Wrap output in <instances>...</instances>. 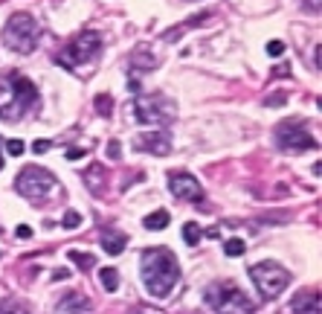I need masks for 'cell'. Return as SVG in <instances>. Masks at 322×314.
Returning a JSON list of instances; mask_svg holds the SVG:
<instances>
[{
  "instance_id": "6da1fadb",
  "label": "cell",
  "mask_w": 322,
  "mask_h": 314,
  "mask_svg": "<svg viewBox=\"0 0 322 314\" xmlns=\"http://www.w3.org/2000/svg\"><path fill=\"white\" fill-rule=\"evenodd\" d=\"M143 265H140V274H143V285L145 291L157 300L169 297L174 291V285L180 282V265L177 256L169 250V247H148L143 250Z\"/></svg>"
},
{
  "instance_id": "7a4b0ae2",
  "label": "cell",
  "mask_w": 322,
  "mask_h": 314,
  "mask_svg": "<svg viewBox=\"0 0 322 314\" xmlns=\"http://www.w3.org/2000/svg\"><path fill=\"white\" fill-rule=\"evenodd\" d=\"M38 108V88L35 81L20 76V73H9L0 81V119L6 122H18Z\"/></svg>"
},
{
  "instance_id": "3957f363",
  "label": "cell",
  "mask_w": 322,
  "mask_h": 314,
  "mask_svg": "<svg viewBox=\"0 0 322 314\" xmlns=\"http://www.w3.org/2000/svg\"><path fill=\"white\" fill-rule=\"evenodd\" d=\"M203 300L215 314H256V305L235 282H212L203 291Z\"/></svg>"
},
{
  "instance_id": "277c9868",
  "label": "cell",
  "mask_w": 322,
  "mask_h": 314,
  "mask_svg": "<svg viewBox=\"0 0 322 314\" xmlns=\"http://www.w3.org/2000/svg\"><path fill=\"white\" fill-rule=\"evenodd\" d=\"M38 41H41V24H38L29 12H15V15H9L6 27H3V44L9 47V50L27 55L38 47Z\"/></svg>"
},
{
  "instance_id": "5b68a950",
  "label": "cell",
  "mask_w": 322,
  "mask_h": 314,
  "mask_svg": "<svg viewBox=\"0 0 322 314\" xmlns=\"http://www.w3.org/2000/svg\"><path fill=\"white\" fill-rule=\"evenodd\" d=\"M99 53H102V35L93 32V29H87V32H79L73 41H67V44L55 53V61L61 64L64 70H76L81 64L93 61Z\"/></svg>"
},
{
  "instance_id": "8992f818",
  "label": "cell",
  "mask_w": 322,
  "mask_h": 314,
  "mask_svg": "<svg viewBox=\"0 0 322 314\" xmlns=\"http://www.w3.org/2000/svg\"><path fill=\"white\" fill-rule=\"evenodd\" d=\"M15 189L27 201H32V204H44V201L53 198L55 189H58V180L44 166H27V169H20L18 180H15Z\"/></svg>"
},
{
  "instance_id": "52a82bcc",
  "label": "cell",
  "mask_w": 322,
  "mask_h": 314,
  "mask_svg": "<svg viewBox=\"0 0 322 314\" xmlns=\"http://www.w3.org/2000/svg\"><path fill=\"white\" fill-rule=\"evenodd\" d=\"M134 114L140 125H169L177 117V105L166 93H140L134 99Z\"/></svg>"
},
{
  "instance_id": "ba28073f",
  "label": "cell",
  "mask_w": 322,
  "mask_h": 314,
  "mask_svg": "<svg viewBox=\"0 0 322 314\" xmlns=\"http://www.w3.org/2000/svg\"><path fill=\"white\" fill-rule=\"evenodd\" d=\"M250 279L256 282L261 300H276L290 285V270L282 268L279 262H256L250 265Z\"/></svg>"
},
{
  "instance_id": "9c48e42d",
  "label": "cell",
  "mask_w": 322,
  "mask_h": 314,
  "mask_svg": "<svg viewBox=\"0 0 322 314\" xmlns=\"http://www.w3.org/2000/svg\"><path fill=\"white\" fill-rule=\"evenodd\" d=\"M276 145L282 149V152H308V149H316V140L311 137V131L305 128V122H299V119H287V122H279L276 125Z\"/></svg>"
},
{
  "instance_id": "30bf717a",
  "label": "cell",
  "mask_w": 322,
  "mask_h": 314,
  "mask_svg": "<svg viewBox=\"0 0 322 314\" xmlns=\"http://www.w3.org/2000/svg\"><path fill=\"white\" fill-rule=\"evenodd\" d=\"M169 189H171V195L180 198V201H203V186H200L197 178L189 175V172H171Z\"/></svg>"
},
{
  "instance_id": "8fae6325",
  "label": "cell",
  "mask_w": 322,
  "mask_h": 314,
  "mask_svg": "<svg viewBox=\"0 0 322 314\" xmlns=\"http://www.w3.org/2000/svg\"><path fill=\"white\" fill-rule=\"evenodd\" d=\"M134 145L140 152H151L157 157H163V154L171 152V137H169V131H148V134L134 137Z\"/></svg>"
},
{
  "instance_id": "7c38bea8",
  "label": "cell",
  "mask_w": 322,
  "mask_h": 314,
  "mask_svg": "<svg viewBox=\"0 0 322 314\" xmlns=\"http://www.w3.org/2000/svg\"><path fill=\"white\" fill-rule=\"evenodd\" d=\"M55 314H93V305L84 294L79 291H70V294H64L55 305Z\"/></svg>"
},
{
  "instance_id": "4fadbf2b",
  "label": "cell",
  "mask_w": 322,
  "mask_h": 314,
  "mask_svg": "<svg viewBox=\"0 0 322 314\" xmlns=\"http://www.w3.org/2000/svg\"><path fill=\"white\" fill-rule=\"evenodd\" d=\"M290 311L293 314H319V291L316 288H305L290 300Z\"/></svg>"
},
{
  "instance_id": "5bb4252c",
  "label": "cell",
  "mask_w": 322,
  "mask_h": 314,
  "mask_svg": "<svg viewBox=\"0 0 322 314\" xmlns=\"http://www.w3.org/2000/svg\"><path fill=\"white\" fill-rule=\"evenodd\" d=\"M102 247H105L107 256H119V253L125 250V244H128V236L125 233H117V230H102Z\"/></svg>"
},
{
  "instance_id": "9a60e30c",
  "label": "cell",
  "mask_w": 322,
  "mask_h": 314,
  "mask_svg": "<svg viewBox=\"0 0 322 314\" xmlns=\"http://www.w3.org/2000/svg\"><path fill=\"white\" fill-rule=\"evenodd\" d=\"M84 183H87V189L93 195H102V189H105V169H102L99 163H93V166L84 172Z\"/></svg>"
},
{
  "instance_id": "2e32d148",
  "label": "cell",
  "mask_w": 322,
  "mask_h": 314,
  "mask_svg": "<svg viewBox=\"0 0 322 314\" xmlns=\"http://www.w3.org/2000/svg\"><path fill=\"white\" fill-rule=\"evenodd\" d=\"M209 18H212V12H200L197 18H189L186 24H183V27H177V29H169V32H163V41H177V38L183 35L186 29H192V27H200V24H203V20H209Z\"/></svg>"
},
{
  "instance_id": "e0dca14e",
  "label": "cell",
  "mask_w": 322,
  "mask_h": 314,
  "mask_svg": "<svg viewBox=\"0 0 322 314\" xmlns=\"http://www.w3.org/2000/svg\"><path fill=\"white\" fill-rule=\"evenodd\" d=\"M169 221H171V216L166 213V210H154L151 216L143 218L145 230H154V233H157V230H166V227H169Z\"/></svg>"
},
{
  "instance_id": "ac0fdd59",
  "label": "cell",
  "mask_w": 322,
  "mask_h": 314,
  "mask_svg": "<svg viewBox=\"0 0 322 314\" xmlns=\"http://www.w3.org/2000/svg\"><path fill=\"white\" fill-rule=\"evenodd\" d=\"M0 314H29V305L18 297H3L0 300Z\"/></svg>"
},
{
  "instance_id": "d6986e66",
  "label": "cell",
  "mask_w": 322,
  "mask_h": 314,
  "mask_svg": "<svg viewBox=\"0 0 322 314\" xmlns=\"http://www.w3.org/2000/svg\"><path fill=\"white\" fill-rule=\"evenodd\" d=\"M99 282H102V288H105L107 294H113L119 288V270L117 268H102L99 270Z\"/></svg>"
},
{
  "instance_id": "ffe728a7",
  "label": "cell",
  "mask_w": 322,
  "mask_h": 314,
  "mask_svg": "<svg viewBox=\"0 0 322 314\" xmlns=\"http://www.w3.org/2000/svg\"><path fill=\"white\" fill-rule=\"evenodd\" d=\"M200 239H203V230H200V227H197L195 221L183 224V242H186V244H192V247H195V244L200 242Z\"/></svg>"
},
{
  "instance_id": "44dd1931",
  "label": "cell",
  "mask_w": 322,
  "mask_h": 314,
  "mask_svg": "<svg viewBox=\"0 0 322 314\" xmlns=\"http://www.w3.org/2000/svg\"><path fill=\"white\" fill-rule=\"evenodd\" d=\"M244 250H247V242H244V239H226L224 242L226 256H244Z\"/></svg>"
},
{
  "instance_id": "7402d4cb",
  "label": "cell",
  "mask_w": 322,
  "mask_h": 314,
  "mask_svg": "<svg viewBox=\"0 0 322 314\" xmlns=\"http://www.w3.org/2000/svg\"><path fill=\"white\" fill-rule=\"evenodd\" d=\"M96 111L102 117H110V114H113V99H110V93H99L96 96Z\"/></svg>"
},
{
  "instance_id": "603a6c76",
  "label": "cell",
  "mask_w": 322,
  "mask_h": 314,
  "mask_svg": "<svg viewBox=\"0 0 322 314\" xmlns=\"http://www.w3.org/2000/svg\"><path fill=\"white\" fill-rule=\"evenodd\" d=\"M67 256H70L73 262H76V265H79V268H93V265H96V256H90V253H79V250H70L67 253Z\"/></svg>"
},
{
  "instance_id": "cb8c5ba5",
  "label": "cell",
  "mask_w": 322,
  "mask_h": 314,
  "mask_svg": "<svg viewBox=\"0 0 322 314\" xmlns=\"http://www.w3.org/2000/svg\"><path fill=\"white\" fill-rule=\"evenodd\" d=\"M61 224L67 227V230H76V227H81V216L76 213V210H67L64 218H61Z\"/></svg>"
},
{
  "instance_id": "d4e9b609",
  "label": "cell",
  "mask_w": 322,
  "mask_h": 314,
  "mask_svg": "<svg viewBox=\"0 0 322 314\" xmlns=\"http://www.w3.org/2000/svg\"><path fill=\"white\" fill-rule=\"evenodd\" d=\"M6 152L12 157H20V154L27 152V145H24V140H6Z\"/></svg>"
},
{
  "instance_id": "484cf974",
  "label": "cell",
  "mask_w": 322,
  "mask_h": 314,
  "mask_svg": "<svg viewBox=\"0 0 322 314\" xmlns=\"http://www.w3.org/2000/svg\"><path fill=\"white\" fill-rule=\"evenodd\" d=\"M285 99H287V93L276 90L273 96H267V99H264V105H270V108H279V105H285Z\"/></svg>"
},
{
  "instance_id": "4316f807",
  "label": "cell",
  "mask_w": 322,
  "mask_h": 314,
  "mask_svg": "<svg viewBox=\"0 0 322 314\" xmlns=\"http://www.w3.org/2000/svg\"><path fill=\"white\" fill-rule=\"evenodd\" d=\"M285 53V44L282 41H270L267 44V55H273V58H279V55Z\"/></svg>"
},
{
  "instance_id": "83f0119b",
  "label": "cell",
  "mask_w": 322,
  "mask_h": 314,
  "mask_svg": "<svg viewBox=\"0 0 322 314\" xmlns=\"http://www.w3.org/2000/svg\"><path fill=\"white\" fill-rule=\"evenodd\" d=\"M50 149H53L50 140H35V143H32V152H35V154H47Z\"/></svg>"
},
{
  "instance_id": "f1b7e54d",
  "label": "cell",
  "mask_w": 322,
  "mask_h": 314,
  "mask_svg": "<svg viewBox=\"0 0 322 314\" xmlns=\"http://www.w3.org/2000/svg\"><path fill=\"white\" fill-rule=\"evenodd\" d=\"M107 157H110V160H119V143H117V140H110V143H107Z\"/></svg>"
},
{
  "instance_id": "f546056e",
  "label": "cell",
  "mask_w": 322,
  "mask_h": 314,
  "mask_svg": "<svg viewBox=\"0 0 322 314\" xmlns=\"http://www.w3.org/2000/svg\"><path fill=\"white\" fill-rule=\"evenodd\" d=\"M84 149H67V160H79V157H84Z\"/></svg>"
},
{
  "instance_id": "4dcf8cb0",
  "label": "cell",
  "mask_w": 322,
  "mask_h": 314,
  "mask_svg": "<svg viewBox=\"0 0 322 314\" xmlns=\"http://www.w3.org/2000/svg\"><path fill=\"white\" fill-rule=\"evenodd\" d=\"M15 233H18V239H29V236H32V227H27V224H20L18 230H15Z\"/></svg>"
},
{
  "instance_id": "1f68e13d",
  "label": "cell",
  "mask_w": 322,
  "mask_h": 314,
  "mask_svg": "<svg viewBox=\"0 0 322 314\" xmlns=\"http://www.w3.org/2000/svg\"><path fill=\"white\" fill-rule=\"evenodd\" d=\"M206 236H209V239H218V236H221V227H209V230H206Z\"/></svg>"
},
{
  "instance_id": "d6a6232c",
  "label": "cell",
  "mask_w": 322,
  "mask_h": 314,
  "mask_svg": "<svg viewBox=\"0 0 322 314\" xmlns=\"http://www.w3.org/2000/svg\"><path fill=\"white\" fill-rule=\"evenodd\" d=\"M0 143H3V140H0ZM0 169H3V154H0Z\"/></svg>"
}]
</instances>
